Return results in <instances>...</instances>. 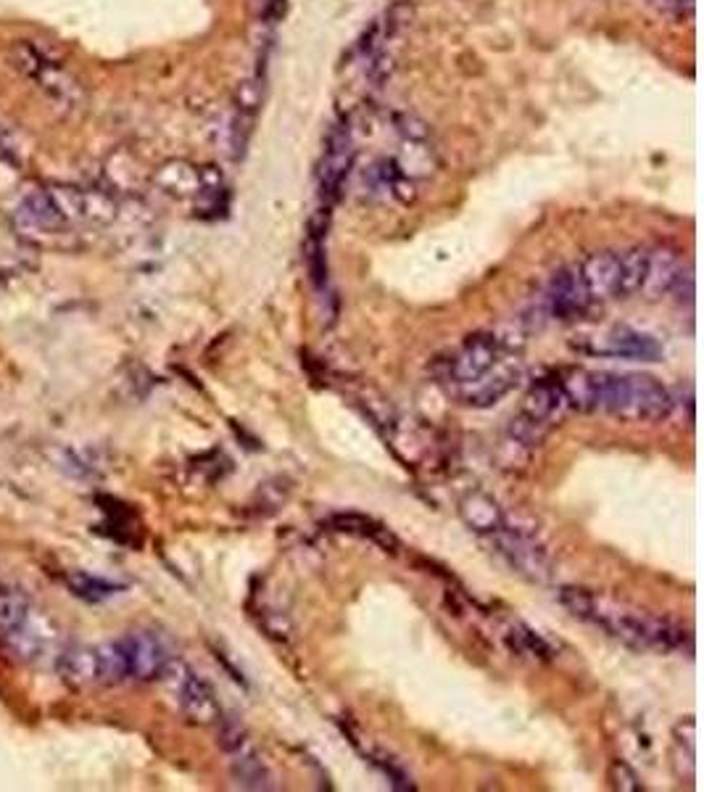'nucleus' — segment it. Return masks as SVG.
<instances>
[{"label": "nucleus", "mask_w": 704, "mask_h": 792, "mask_svg": "<svg viewBox=\"0 0 704 792\" xmlns=\"http://www.w3.org/2000/svg\"><path fill=\"white\" fill-rule=\"evenodd\" d=\"M119 217V203L104 188H82V222L112 225Z\"/></svg>", "instance_id": "nucleus-27"}, {"label": "nucleus", "mask_w": 704, "mask_h": 792, "mask_svg": "<svg viewBox=\"0 0 704 792\" xmlns=\"http://www.w3.org/2000/svg\"><path fill=\"white\" fill-rule=\"evenodd\" d=\"M570 410L567 405V396L562 392V383L560 378H539L530 386V392L525 394L523 399V418L533 420L536 426L549 428L554 423H560L565 418V412Z\"/></svg>", "instance_id": "nucleus-14"}, {"label": "nucleus", "mask_w": 704, "mask_h": 792, "mask_svg": "<svg viewBox=\"0 0 704 792\" xmlns=\"http://www.w3.org/2000/svg\"><path fill=\"white\" fill-rule=\"evenodd\" d=\"M11 63H14L16 72L30 77L48 95L50 104L61 108L63 114H77L85 106L87 95L82 82L59 59H54L46 48L35 46V43H16L11 48Z\"/></svg>", "instance_id": "nucleus-3"}, {"label": "nucleus", "mask_w": 704, "mask_h": 792, "mask_svg": "<svg viewBox=\"0 0 704 792\" xmlns=\"http://www.w3.org/2000/svg\"><path fill=\"white\" fill-rule=\"evenodd\" d=\"M121 648H125L127 655V668H130L132 679L149 682L159 679L162 671L169 663V655H166L162 640L151 631H132L130 637L119 640Z\"/></svg>", "instance_id": "nucleus-13"}, {"label": "nucleus", "mask_w": 704, "mask_h": 792, "mask_svg": "<svg viewBox=\"0 0 704 792\" xmlns=\"http://www.w3.org/2000/svg\"><path fill=\"white\" fill-rule=\"evenodd\" d=\"M575 347L591 357H623V360L642 362H655L662 357V343L655 336L633 328H610L605 334L578 338Z\"/></svg>", "instance_id": "nucleus-7"}, {"label": "nucleus", "mask_w": 704, "mask_h": 792, "mask_svg": "<svg viewBox=\"0 0 704 792\" xmlns=\"http://www.w3.org/2000/svg\"><path fill=\"white\" fill-rule=\"evenodd\" d=\"M560 603L575 618L599 626L618 642L642 650V653H683V650L694 653V640H691L689 631L665 621V618L597 597L594 592L578 590V586H565L560 592Z\"/></svg>", "instance_id": "nucleus-1"}, {"label": "nucleus", "mask_w": 704, "mask_h": 792, "mask_svg": "<svg viewBox=\"0 0 704 792\" xmlns=\"http://www.w3.org/2000/svg\"><path fill=\"white\" fill-rule=\"evenodd\" d=\"M459 515H462L465 526L472 528L476 534L491 536L504 526V510L498 502L485 491H470L462 502H459Z\"/></svg>", "instance_id": "nucleus-19"}, {"label": "nucleus", "mask_w": 704, "mask_h": 792, "mask_svg": "<svg viewBox=\"0 0 704 792\" xmlns=\"http://www.w3.org/2000/svg\"><path fill=\"white\" fill-rule=\"evenodd\" d=\"M494 539L496 552L507 560L512 571H517L520 576L530 581H547L552 576V558L543 549V545L536 539L533 534L525 532V528H509L507 521L498 528L496 534H491Z\"/></svg>", "instance_id": "nucleus-5"}, {"label": "nucleus", "mask_w": 704, "mask_h": 792, "mask_svg": "<svg viewBox=\"0 0 704 792\" xmlns=\"http://www.w3.org/2000/svg\"><path fill=\"white\" fill-rule=\"evenodd\" d=\"M3 642L19 661L37 663L54 653V648L59 644V629L50 621L48 613L30 608L27 616L16 624V629L3 637Z\"/></svg>", "instance_id": "nucleus-9"}, {"label": "nucleus", "mask_w": 704, "mask_h": 792, "mask_svg": "<svg viewBox=\"0 0 704 792\" xmlns=\"http://www.w3.org/2000/svg\"><path fill=\"white\" fill-rule=\"evenodd\" d=\"M63 584L69 586V592H72L74 597L85 599V603H104V599H112L114 594L125 592V584L93 576V573L85 571L67 573V576H63Z\"/></svg>", "instance_id": "nucleus-26"}, {"label": "nucleus", "mask_w": 704, "mask_h": 792, "mask_svg": "<svg viewBox=\"0 0 704 792\" xmlns=\"http://www.w3.org/2000/svg\"><path fill=\"white\" fill-rule=\"evenodd\" d=\"M259 3V14L267 24H274L285 11V0H256Z\"/></svg>", "instance_id": "nucleus-34"}, {"label": "nucleus", "mask_w": 704, "mask_h": 792, "mask_svg": "<svg viewBox=\"0 0 704 792\" xmlns=\"http://www.w3.org/2000/svg\"><path fill=\"white\" fill-rule=\"evenodd\" d=\"M599 410L623 423H657L673 410V396L652 375L601 373Z\"/></svg>", "instance_id": "nucleus-2"}, {"label": "nucleus", "mask_w": 704, "mask_h": 792, "mask_svg": "<svg viewBox=\"0 0 704 792\" xmlns=\"http://www.w3.org/2000/svg\"><path fill=\"white\" fill-rule=\"evenodd\" d=\"M396 164H399L401 172L412 177V180L431 175V172L438 167V156H435L431 136L401 138V151Z\"/></svg>", "instance_id": "nucleus-24"}, {"label": "nucleus", "mask_w": 704, "mask_h": 792, "mask_svg": "<svg viewBox=\"0 0 704 792\" xmlns=\"http://www.w3.org/2000/svg\"><path fill=\"white\" fill-rule=\"evenodd\" d=\"M63 228H67V222L56 212L46 190L30 194L14 212V230L22 238L35 241V244H43L50 235H59Z\"/></svg>", "instance_id": "nucleus-11"}, {"label": "nucleus", "mask_w": 704, "mask_h": 792, "mask_svg": "<svg viewBox=\"0 0 704 792\" xmlns=\"http://www.w3.org/2000/svg\"><path fill=\"white\" fill-rule=\"evenodd\" d=\"M153 185L172 198H198L203 194V172L185 159H169L153 172Z\"/></svg>", "instance_id": "nucleus-16"}, {"label": "nucleus", "mask_w": 704, "mask_h": 792, "mask_svg": "<svg viewBox=\"0 0 704 792\" xmlns=\"http://www.w3.org/2000/svg\"><path fill=\"white\" fill-rule=\"evenodd\" d=\"M509 642H512V650H517V653H523V655L552 657V648H549V642L543 640L541 634H536L533 629H528V626H517V629L509 634Z\"/></svg>", "instance_id": "nucleus-31"}, {"label": "nucleus", "mask_w": 704, "mask_h": 792, "mask_svg": "<svg viewBox=\"0 0 704 792\" xmlns=\"http://www.w3.org/2000/svg\"><path fill=\"white\" fill-rule=\"evenodd\" d=\"M517 378H520V370L515 365H494L489 373L480 375L478 381L465 383L462 399L472 407H491L517 386Z\"/></svg>", "instance_id": "nucleus-18"}, {"label": "nucleus", "mask_w": 704, "mask_h": 792, "mask_svg": "<svg viewBox=\"0 0 704 792\" xmlns=\"http://www.w3.org/2000/svg\"><path fill=\"white\" fill-rule=\"evenodd\" d=\"M681 259H678L676 252L670 248H657V252H649V267H646V280L644 289L652 299L665 296L673 289L678 272H681Z\"/></svg>", "instance_id": "nucleus-23"}, {"label": "nucleus", "mask_w": 704, "mask_h": 792, "mask_svg": "<svg viewBox=\"0 0 704 792\" xmlns=\"http://www.w3.org/2000/svg\"><path fill=\"white\" fill-rule=\"evenodd\" d=\"M330 228V209L322 207L306 222V241H304V261L309 270V280L317 289H325L328 283V254H325V241H328Z\"/></svg>", "instance_id": "nucleus-17"}, {"label": "nucleus", "mask_w": 704, "mask_h": 792, "mask_svg": "<svg viewBox=\"0 0 704 792\" xmlns=\"http://www.w3.org/2000/svg\"><path fill=\"white\" fill-rule=\"evenodd\" d=\"M578 275L584 280L591 302H607L618 296L620 265L618 252H597L578 265Z\"/></svg>", "instance_id": "nucleus-15"}, {"label": "nucleus", "mask_w": 704, "mask_h": 792, "mask_svg": "<svg viewBox=\"0 0 704 792\" xmlns=\"http://www.w3.org/2000/svg\"><path fill=\"white\" fill-rule=\"evenodd\" d=\"M46 194L67 225L69 222H82V188H77V185L54 183L48 185Z\"/></svg>", "instance_id": "nucleus-30"}, {"label": "nucleus", "mask_w": 704, "mask_h": 792, "mask_svg": "<svg viewBox=\"0 0 704 792\" xmlns=\"http://www.w3.org/2000/svg\"><path fill=\"white\" fill-rule=\"evenodd\" d=\"M27 151H24V140L19 138L16 130L0 125V162L11 164V167H22Z\"/></svg>", "instance_id": "nucleus-32"}, {"label": "nucleus", "mask_w": 704, "mask_h": 792, "mask_svg": "<svg viewBox=\"0 0 704 792\" xmlns=\"http://www.w3.org/2000/svg\"><path fill=\"white\" fill-rule=\"evenodd\" d=\"M330 526L332 532H341V534H351V536H362V539H369L373 545L383 547L388 552H394L396 547H399V539H396L394 534L388 532L383 523H377L375 519H369V515H362V513H336L330 515Z\"/></svg>", "instance_id": "nucleus-22"}, {"label": "nucleus", "mask_w": 704, "mask_h": 792, "mask_svg": "<svg viewBox=\"0 0 704 792\" xmlns=\"http://www.w3.org/2000/svg\"><path fill=\"white\" fill-rule=\"evenodd\" d=\"M498 354H502V343L496 334L467 336L462 347L446 360V381L457 383V386L478 381L480 375L498 365Z\"/></svg>", "instance_id": "nucleus-8"}, {"label": "nucleus", "mask_w": 704, "mask_h": 792, "mask_svg": "<svg viewBox=\"0 0 704 792\" xmlns=\"http://www.w3.org/2000/svg\"><path fill=\"white\" fill-rule=\"evenodd\" d=\"M162 676L169 682V687L175 689L183 713L193 721V724L209 726L222 721V708L220 702H216V695L214 689L209 687V682H203L201 676H196L188 666L172 661V657L162 671Z\"/></svg>", "instance_id": "nucleus-4"}, {"label": "nucleus", "mask_w": 704, "mask_h": 792, "mask_svg": "<svg viewBox=\"0 0 704 792\" xmlns=\"http://www.w3.org/2000/svg\"><path fill=\"white\" fill-rule=\"evenodd\" d=\"M98 650V666H101V685H119L130 676V668H127V655L121 642H108L101 644Z\"/></svg>", "instance_id": "nucleus-29"}, {"label": "nucleus", "mask_w": 704, "mask_h": 792, "mask_svg": "<svg viewBox=\"0 0 704 792\" xmlns=\"http://www.w3.org/2000/svg\"><path fill=\"white\" fill-rule=\"evenodd\" d=\"M59 674L69 687L101 685L98 650L95 648H69L59 657Z\"/></svg>", "instance_id": "nucleus-21"}, {"label": "nucleus", "mask_w": 704, "mask_h": 792, "mask_svg": "<svg viewBox=\"0 0 704 792\" xmlns=\"http://www.w3.org/2000/svg\"><path fill=\"white\" fill-rule=\"evenodd\" d=\"M222 739H225V747L233 753V777L240 788L246 790H272V777L267 771V766L261 764V758L256 756V750L243 737L238 726L227 724L225 732H222Z\"/></svg>", "instance_id": "nucleus-12"}, {"label": "nucleus", "mask_w": 704, "mask_h": 792, "mask_svg": "<svg viewBox=\"0 0 704 792\" xmlns=\"http://www.w3.org/2000/svg\"><path fill=\"white\" fill-rule=\"evenodd\" d=\"M591 304L588 299V291L580 280L578 267H570V270H560L549 280L547 293H543V312L554 321H575L580 317Z\"/></svg>", "instance_id": "nucleus-10"}, {"label": "nucleus", "mask_w": 704, "mask_h": 792, "mask_svg": "<svg viewBox=\"0 0 704 792\" xmlns=\"http://www.w3.org/2000/svg\"><path fill=\"white\" fill-rule=\"evenodd\" d=\"M556 378H560L562 392H565V396H567L570 410H578V412L599 410L601 373H597V370L573 368V370H565L562 375H556Z\"/></svg>", "instance_id": "nucleus-20"}, {"label": "nucleus", "mask_w": 704, "mask_h": 792, "mask_svg": "<svg viewBox=\"0 0 704 792\" xmlns=\"http://www.w3.org/2000/svg\"><path fill=\"white\" fill-rule=\"evenodd\" d=\"M620 265V280H618V296L629 299L633 293L644 289L646 267H649V252L646 248H625L618 254Z\"/></svg>", "instance_id": "nucleus-25"}, {"label": "nucleus", "mask_w": 704, "mask_h": 792, "mask_svg": "<svg viewBox=\"0 0 704 792\" xmlns=\"http://www.w3.org/2000/svg\"><path fill=\"white\" fill-rule=\"evenodd\" d=\"M612 784L614 790H623V792H636L642 790V782H638L636 771L629 769L625 764H612Z\"/></svg>", "instance_id": "nucleus-33"}, {"label": "nucleus", "mask_w": 704, "mask_h": 792, "mask_svg": "<svg viewBox=\"0 0 704 792\" xmlns=\"http://www.w3.org/2000/svg\"><path fill=\"white\" fill-rule=\"evenodd\" d=\"M351 167H354V136H351L349 123H338L330 127L328 138H325L322 162L317 172L319 198L328 209L341 198Z\"/></svg>", "instance_id": "nucleus-6"}, {"label": "nucleus", "mask_w": 704, "mask_h": 792, "mask_svg": "<svg viewBox=\"0 0 704 792\" xmlns=\"http://www.w3.org/2000/svg\"><path fill=\"white\" fill-rule=\"evenodd\" d=\"M30 608L32 603L24 590L11 584L0 586V640L16 629V624L27 616Z\"/></svg>", "instance_id": "nucleus-28"}]
</instances>
